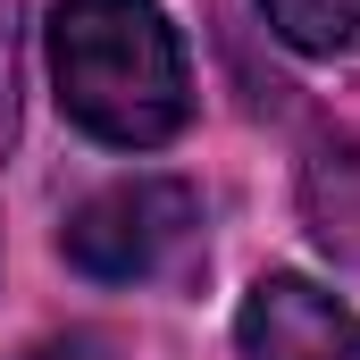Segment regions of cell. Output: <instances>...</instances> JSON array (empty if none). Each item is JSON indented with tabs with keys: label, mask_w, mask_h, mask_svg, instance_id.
I'll list each match as a JSON object with an SVG mask.
<instances>
[{
	"label": "cell",
	"mask_w": 360,
	"mask_h": 360,
	"mask_svg": "<svg viewBox=\"0 0 360 360\" xmlns=\"http://www.w3.org/2000/svg\"><path fill=\"white\" fill-rule=\"evenodd\" d=\"M243 360H360V310L310 276H260L235 319Z\"/></svg>",
	"instance_id": "obj_3"
},
{
	"label": "cell",
	"mask_w": 360,
	"mask_h": 360,
	"mask_svg": "<svg viewBox=\"0 0 360 360\" xmlns=\"http://www.w3.org/2000/svg\"><path fill=\"white\" fill-rule=\"evenodd\" d=\"M34 360H76V352H34Z\"/></svg>",
	"instance_id": "obj_5"
},
{
	"label": "cell",
	"mask_w": 360,
	"mask_h": 360,
	"mask_svg": "<svg viewBox=\"0 0 360 360\" xmlns=\"http://www.w3.org/2000/svg\"><path fill=\"white\" fill-rule=\"evenodd\" d=\"M269 34L302 59H344L360 51V0H260Z\"/></svg>",
	"instance_id": "obj_4"
},
{
	"label": "cell",
	"mask_w": 360,
	"mask_h": 360,
	"mask_svg": "<svg viewBox=\"0 0 360 360\" xmlns=\"http://www.w3.org/2000/svg\"><path fill=\"white\" fill-rule=\"evenodd\" d=\"M51 92L109 151H160L193 117V68L160 0H51Z\"/></svg>",
	"instance_id": "obj_1"
},
{
	"label": "cell",
	"mask_w": 360,
	"mask_h": 360,
	"mask_svg": "<svg viewBox=\"0 0 360 360\" xmlns=\"http://www.w3.org/2000/svg\"><path fill=\"white\" fill-rule=\"evenodd\" d=\"M193 218H201V201L184 184L126 176V184H101L84 210L59 226V252L92 285H143V276H160L193 243Z\"/></svg>",
	"instance_id": "obj_2"
}]
</instances>
